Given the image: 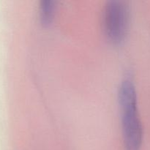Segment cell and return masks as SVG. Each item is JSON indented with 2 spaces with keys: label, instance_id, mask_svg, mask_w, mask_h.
<instances>
[{
  "label": "cell",
  "instance_id": "1",
  "mask_svg": "<svg viewBox=\"0 0 150 150\" xmlns=\"http://www.w3.org/2000/svg\"><path fill=\"white\" fill-rule=\"evenodd\" d=\"M123 139L126 150H139L142 141V122L137 108L136 89L131 79L122 81L119 89Z\"/></svg>",
  "mask_w": 150,
  "mask_h": 150
},
{
  "label": "cell",
  "instance_id": "2",
  "mask_svg": "<svg viewBox=\"0 0 150 150\" xmlns=\"http://www.w3.org/2000/svg\"><path fill=\"white\" fill-rule=\"evenodd\" d=\"M129 11L127 4L122 0H109L103 11V25L105 34L112 41L123 39L128 26Z\"/></svg>",
  "mask_w": 150,
  "mask_h": 150
},
{
  "label": "cell",
  "instance_id": "3",
  "mask_svg": "<svg viewBox=\"0 0 150 150\" xmlns=\"http://www.w3.org/2000/svg\"><path fill=\"white\" fill-rule=\"evenodd\" d=\"M55 11L54 0H42L40 4V16L42 23H49L53 18Z\"/></svg>",
  "mask_w": 150,
  "mask_h": 150
}]
</instances>
